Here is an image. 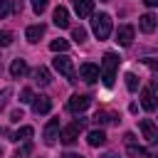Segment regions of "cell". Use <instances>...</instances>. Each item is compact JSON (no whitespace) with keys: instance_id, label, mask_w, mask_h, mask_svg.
I'll return each mask as SVG.
<instances>
[{"instance_id":"cell-1","label":"cell","mask_w":158,"mask_h":158,"mask_svg":"<svg viewBox=\"0 0 158 158\" xmlns=\"http://www.w3.org/2000/svg\"><path fill=\"white\" fill-rule=\"evenodd\" d=\"M118 54H114V52H106L104 54V59H101V67H99V77H101V81L106 84V86H111L114 84V79H116V69H118Z\"/></svg>"},{"instance_id":"cell-2","label":"cell","mask_w":158,"mask_h":158,"mask_svg":"<svg viewBox=\"0 0 158 158\" xmlns=\"http://www.w3.org/2000/svg\"><path fill=\"white\" fill-rule=\"evenodd\" d=\"M91 30H94L96 40H106V37L111 35V15H106V12L94 15V20H91Z\"/></svg>"},{"instance_id":"cell-3","label":"cell","mask_w":158,"mask_h":158,"mask_svg":"<svg viewBox=\"0 0 158 158\" xmlns=\"http://www.w3.org/2000/svg\"><path fill=\"white\" fill-rule=\"evenodd\" d=\"M52 67L62 74V77H67L69 81H77V74H74V64H72V59L67 57V54H57L54 57V62H52Z\"/></svg>"},{"instance_id":"cell-4","label":"cell","mask_w":158,"mask_h":158,"mask_svg":"<svg viewBox=\"0 0 158 158\" xmlns=\"http://www.w3.org/2000/svg\"><path fill=\"white\" fill-rule=\"evenodd\" d=\"M89 104H91V96H89V94H74V96L69 99L67 109H69L72 114H81V111H86Z\"/></svg>"},{"instance_id":"cell-5","label":"cell","mask_w":158,"mask_h":158,"mask_svg":"<svg viewBox=\"0 0 158 158\" xmlns=\"http://www.w3.org/2000/svg\"><path fill=\"white\" fill-rule=\"evenodd\" d=\"M59 131H62V126H59V118H49V123L44 126V143L47 146H54L57 143V138H59Z\"/></svg>"},{"instance_id":"cell-6","label":"cell","mask_w":158,"mask_h":158,"mask_svg":"<svg viewBox=\"0 0 158 158\" xmlns=\"http://www.w3.org/2000/svg\"><path fill=\"white\" fill-rule=\"evenodd\" d=\"M79 79H84L86 84H94V81L99 79V67L91 64V62L81 64V67H79Z\"/></svg>"},{"instance_id":"cell-7","label":"cell","mask_w":158,"mask_h":158,"mask_svg":"<svg viewBox=\"0 0 158 158\" xmlns=\"http://www.w3.org/2000/svg\"><path fill=\"white\" fill-rule=\"evenodd\" d=\"M79 131H81V126H77V123H72V126H64V128L59 131V141H62L64 146H72V143L79 138Z\"/></svg>"},{"instance_id":"cell-8","label":"cell","mask_w":158,"mask_h":158,"mask_svg":"<svg viewBox=\"0 0 158 158\" xmlns=\"http://www.w3.org/2000/svg\"><path fill=\"white\" fill-rule=\"evenodd\" d=\"M116 42L121 47H131V42H133V27L131 25H121L116 30Z\"/></svg>"},{"instance_id":"cell-9","label":"cell","mask_w":158,"mask_h":158,"mask_svg":"<svg viewBox=\"0 0 158 158\" xmlns=\"http://www.w3.org/2000/svg\"><path fill=\"white\" fill-rule=\"evenodd\" d=\"M138 128H141L143 138H148V141H158V126H156V123H153L151 118H141Z\"/></svg>"},{"instance_id":"cell-10","label":"cell","mask_w":158,"mask_h":158,"mask_svg":"<svg viewBox=\"0 0 158 158\" xmlns=\"http://www.w3.org/2000/svg\"><path fill=\"white\" fill-rule=\"evenodd\" d=\"M32 111L40 116V114H49L52 111V99L49 96H35L32 99Z\"/></svg>"},{"instance_id":"cell-11","label":"cell","mask_w":158,"mask_h":158,"mask_svg":"<svg viewBox=\"0 0 158 158\" xmlns=\"http://www.w3.org/2000/svg\"><path fill=\"white\" fill-rule=\"evenodd\" d=\"M94 121H96L99 126L118 123V114H114V111H106V109H99V111H96V116H94Z\"/></svg>"},{"instance_id":"cell-12","label":"cell","mask_w":158,"mask_h":158,"mask_svg":"<svg viewBox=\"0 0 158 158\" xmlns=\"http://www.w3.org/2000/svg\"><path fill=\"white\" fill-rule=\"evenodd\" d=\"M72 5H74V12L79 17H89L94 12V0H72Z\"/></svg>"},{"instance_id":"cell-13","label":"cell","mask_w":158,"mask_h":158,"mask_svg":"<svg viewBox=\"0 0 158 158\" xmlns=\"http://www.w3.org/2000/svg\"><path fill=\"white\" fill-rule=\"evenodd\" d=\"M52 22H54L57 27H62V30H64V27H69V10L59 5V7L52 12Z\"/></svg>"},{"instance_id":"cell-14","label":"cell","mask_w":158,"mask_h":158,"mask_svg":"<svg viewBox=\"0 0 158 158\" xmlns=\"http://www.w3.org/2000/svg\"><path fill=\"white\" fill-rule=\"evenodd\" d=\"M138 27H141L143 32H153V30L158 27V17H156V15H151V12H146V15H141V17H138Z\"/></svg>"},{"instance_id":"cell-15","label":"cell","mask_w":158,"mask_h":158,"mask_svg":"<svg viewBox=\"0 0 158 158\" xmlns=\"http://www.w3.org/2000/svg\"><path fill=\"white\" fill-rule=\"evenodd\" d=\"M141 106H143L146 111H156L158 101H156V94H153V89H143V91H141Z\"/></svg>"},{"instance_id":"cell-16","label":"cell","mask_w":158,"mask_h":158,"mask_svg":"<svg viewBox=\"0 0 158 158\" xmlns=\"http://www.w3.org/2000/svg\"><path fill=\"white\" fill-rule=\"evenodd\" d=\"M32 79H35V84H40V86H47V84L52 81V74H49L47 67H37V69L32 72Z\"/></svg>"},{"instance_id":"cell-17","label":"cell","mask_w":158,"mask_h":158,"mask_svg":"<svg viewBox=\"0 0 158 158\" xmlns=\"http://www.w3.org/2000/svg\"><path fill=\"white\" fill-rule=\"evenodd\" d=\"M10 74L15 77V79H20V77H25L27 74V62L25 59H12V64H10Z\"/></svg>"},{"instance_id":"cell-18","label":"cell","mask_w":158,"mask_h":158,"mask_svg":"<svg viewBox=\"0 0 158 158\" xmlns=\"http://www.w3.org/2000/svg\"><path fill=\"white\" fill-rule=\"evenodd\" d=\"M86 141H89V146H94V148H96V146H104V143H106V133H104L101 128H94V131L86 133Z\"/></svg>"},{"instance_id":"cell-19","label":"cell","mask_w":158,"mask_h":158,"mask_svg":"<svg viewBox=\"0 0 158 158\" xmlns=\"http://www.w3.org/2000/svg\"><path fill=\"white\" fill-rule=\"evenodd\" d=\"M44 35V25H30L27 27V32H25V37H27V42H40V37Z\"/></svg>"},{"instance_id":"cell-20","label":"cell","mask_w":158,"mask_h":158,"mask_svg":"<svg viewBox=\"0 0 158 158\" xmlns=\"http://www.w3.org/2000/svg\"><path fill=\"white\" fill-rule=\"evenodd\" d=\"M126 148H128V156H131V158H153L148 148H141V146H136V143H128Z\"/></svg>"},{"instance_id":"cell-21","label":"cell","mask_w":158,"mask_h":158,"mask_svg":"<svg viewBox=\"0 0 158 158\" xmlns=\"http://www.w3.org/2000/svg\"><path fill=\"white\" fill-rule=\"evenodd\" d=\"M32 133H35V128H32V126H22L20 131H15V133H12V138H10V141H27Z\"/></svg>"},{"instance_id":"cell-22","label":"cell","mask_w":158,"mask_h":158,"mask_svg":"<svg viewBox=\"0 0 158 158\" xmlns=\"http://www.w3.org/2000/svg\"><path fill=\"white\" fill-rule=\"evenodd\" d=\"M49 49H52V52H67V49H69V42L62 40V37H59V40H52V42H49Z\"/></svg>"},{"instance_id":"cell-23","label":"cell","mask_w":158,"mask_h":158,"mask_svg":"<svg viewBox=\"0 0 158 158\" xmlns=\"http://www.w3.org/2000/svg\"><path fill=\"white\" fill-rule=\"evenodd\" d=\"M126 89H128V91H136V89H138V77H136L133 72L126 74Z\"/></svg>"},{"instance_id":"cell-24","label":"cell","mask_w":158,"mask_h":158,"mask_svg":"<svg viewBox=\"0 0 158 158\" xmlns=\"http://www.w3.org/2000/svg\"><path fill=\"white\" fill-rule=\"evenodd\" d=\"M12 12V0H0V20Z\"/></svg>"},{"instance_id":"cell-25","label":"cell","mask_w":158,"mask_h":158,"mask_svg":"<svg viewBox=\"0 0 158 158\" xmlns=\"http://www.w3.org/2000/svg\"><path fill=\"white\" fill-rule=\"evenodd\" d=\"M72 37H74V40L81 44V42L86 40V30H84V27H74V30H72Z\"/></svg>"},{"instance_id":"cell-26","label":"cell","mask_w":158,"mask_h":158,"mask_svg":"<svg viewBox=\"0 0 158 158\" xmlns=\"http://www.w3.org/2000/svg\"><path fill=\"white\" fill-rule=\"evenodd\" d=\"M10 96H12V89H10V86H5V89L0 91V109H5V106H7V99H10Z\"/></svg>"},{"instance_id":"cell-27","label":"cell","mask_w":158,"mask_h":158,"mask_svg":"<svg viewBox=\"0 0 158 158\" xmlns=\"http://www.w3.org/2000/svg\"><path fill=\"white\" fill-rule=\"evenodd\" d=\"M47 2H49V0H32V10H35L37 15H42L44 7H47Z\"/></svg>"},{"instance_id":"cell-28","label":"cell","mask_w":158,"mask_h":158,"mask_svg":"<svg viewBox=\"0 0 158 158\" xmlns=\"http://www.w3.org/2000/svg\"><path fill=\"white\" fill-rule=\"evenodd\" d=\"M32 89H22V94H20V104H32Z\"/></svg>"},{"instance_id":"cell-29","label":"cell","mask_w":158,"mask_h":158,"mask_svg":"<svg viewBox=\"0 0 158 158\" xmlns=\"http://www.w3.org/2000/svg\"><path fill=\"white\" fill-rule=\"evenodd\" d=\"M12 44V32H0V47H10Z\"/></svg>"},{"instance_id":"cell-30","label":"cell","mask_w":158,"mask_h":158,"mask_svg":"<svg viewBox=\"0 0 158 158\" xmlns=\"http://www.w3.org/2000/svg\"><path fill=\"white\" fill-rule=\"evenodd\" d=\"M32 153V146L30 143H25L22 148H17V153H15V158H25V156H30Z\"/></svg>"},{"instance_id":"cell-31","label":"cell","mask_w":158,"mask_h":158,"mask_svg":"<svg viewBox=\"0 0 158 158\" xmlns=\"http://www.w3.org/2000/svg\"><path fill=\"white\" fill-rule=\"evenodd\" d=\"M20 118H22V111H20V109H15V111L10 114V121H20Z\"/></svg>"},{"instance_id":"cell-32","label":"cell","mask_w":158,"mask_h":158,"mask_svg":"<svg viewBox=\"0 0 158 158\" xmlns=\"http://www.w3.org/2000/svg\"><path fill=\"white\" fill-rule=\"evenodd\" d=\"M123 138H126V146H128V143H136V136H133V133H126Z\"/></svg>"},{"instance_id":"cell-33","label":"cell","mask_w":158,"mask_h":158,"mask_svg":"<svg viewBox=\"0 0 158 158\" xmlns=\"http://www.w3.org/2000/svg\"><path fill=\"white\" fill-rule=\"evenodd\" d=\"M59 158H81V156H79V153H62Z\"/></svg>"},{"instance_id":"cell-34","label":"cell","mask_w":158,"mask_h":158,"mask_svg":"<svg viewBox=\"0 0 158 158\" xmlns=\"http://www.w3.org/2000/svg\"><path fill=\"white\" fill-rule=\"evenodd\" d=\"M143 5H148V7H158V0H143Z\"/></svg>"},{"instance_id":"cell-35","label":"cell","mask_w":158,"mask_h":158,"mask_svg":"<svg viewBox=\"0 0 158 158\" xmlns=\"http://www.w3.org/2000/svg\"><path fill=\"white\" fill-rule=\"evenodd\" d=\"M104 158H118V156H116V153H106Z\"/></svg>"},{"instance_id":"cell-36","label":"cell","mask_w":158,"mask_h":158,"mask_svg":"<svg viewBox=\"0 0 158 158\" xmlns=\"http://www.w3.org/2000/svg\"><path fill=\"white\" fill-rule=\"evenodd\" d=\"M99 2H109V0H99Z\"/></svg>"},{"instance_id":"cell-37","label":"cell","mask_w":158,"mask_h":158,"mask_svg":"<svg viewBox=\"0 0 158 158\" xmlns=\"http://www.w3.org/2000/svg\"><path fill=\"white\" fill-rule=\"evenodd\" d=\"M0 158H2V148H0Z\"/></svg>"},{"instance_id":"cell-38","label":"cell","mask_w":158,"mask_h":158,"mask_svg":"<svg viewBox=\"0 0 158 158\" xmlns=\"http://www.w3.org/2000/svg\"><path fill=\"white\" fill-rule=\"evenodd\" d=\"M0 133H2V128H0Z\"/></svg>"}]
</instances>
